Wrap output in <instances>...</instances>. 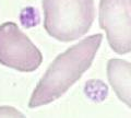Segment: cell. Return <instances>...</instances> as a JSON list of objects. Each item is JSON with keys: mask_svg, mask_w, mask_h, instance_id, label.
Segmentation results:
<instances>
[{"mask_svg": "<svg viewBox=\"0 0 131 118\" xmlns=\"http://www.w3.org/2000/svg\"><path fill=\"white\" fill-rule=\"evenodd\" d=\"M102 39V34L91 35L57 56L33 91L28 107L47 105L62 96L91 67Z\"/></svg>", "mask_w": 131, "mask_h": 118, "instance_id": "6da1fadb", "label": "cell"}, {"mask_svg": "<svg viewBox=\"0 0 131 118\" xmlns=\"http://www.w3.org/2000/svg\"><path fill=\"white\" fill-rule=\"evenodd\" d=\"M44 28L59 42H73L91 28L94 0H43Z\"/></svg>", "mask_w": 131, "mask_h": 118, "instance_id": "7a4b0ae2", "label": "cell"}, {"mask_svg": "<svg viewBox=\"0 0 131 118\" xmlns=\"http://www.w3.org/2000/svg\"><path fill=\"white\" fill-rule=\"evenodd\" d=\"M43 61V55L14 22L0 25V63L21 72H32Z\"/></svg>", "mask_w": 131, "mask_h": 118, "instance_id": "3957f363", "label": "cell"}, {"mask_svg": "<svg viewBox=\"0 0 131 118\" xmlns=\"http://www.w3.org/2000/svg\"><path fill=\"white\" fill-rule=\"evenodd\" d=\"M100 26L117 54L131 51V0H101Z\"/></svg>", "mask_w": 131, "mask_h": 118, "instance_id": "277c9868", "label": "cell"}, {"mask_svg": "<svg viewBox=\"0 0 131 118\" xmlns=\"http://www.w3.org/2000/svg\"><path fill=\"white\" fill-rule=\"evenodd\" d=\"M107 78L118 99L131 108V62L119 58L109 59Z\"/></svg>", "mask_w": 131, "mask_h": 118, "instance_id": "5b68a950", "label": "cell"}, {"mask_svg": "<svg viewBox=\"0 0 131 118\" xmlns=\"http://www.w3.org/2000/svg\"><path fill=\"white\" fill-rule=\"evenodd\" d=\"M0 118H26V117L15 107L0 106Z\"/></svg>", "mask_w": 131, "mask_h": 118, "instance_id": "8992f818", "label": "cell"}]
</instances>
